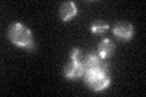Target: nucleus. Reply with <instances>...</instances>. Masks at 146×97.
<instances>
[{"mask_svg":"<svg viewBox=\"0 0 146 97\" xmlns=\"http://www.w3.org/2000/svg\"><path fill=\"white\" fill-rule=\"evenodd\" d=\"M9 38L11 39L13 44H16L18 46H22V48H26L29 50L34 49L31 30L26 26L21 24V23H15V24H12L10 27V29H9Z\"/></svg>","mask_w":146,"mask_h":97,"instance_id":"obj_1","label":"nucleus"},{"mask_svg":"<svg viewBox=\"0 0 146 97\" xmlns=\"http://www.w3.org/2000/svg\"><path fill=\"white\" fill-rule=\"evenodd\" d=\"M86 82L89 86L95 91H100L106 89L110 84V79L106 74H95V75H86Z\"/></svg>","mask_w":146,"mask_h":97,"instance_id":"obj_2","label":"nucleus"},{"mask_svg":"<svg viewBox=\"0 0 146 97\" xmlns=\"http://www.w3.org/2000/svg\"><path fill=\"white\" fill-rule=\"evenodd\" d=\"M113 33L122 39L128 40L133 35V26L129 24V23H118L113 28Z\"/></svg>","mask_w":146,"mask_h":97,"instance_id":"obj_3","label":"nucleus"},{"mask_svg":"<svg viewBox=\"0 0 146 97\" xmlns=\"http://www.w3.org/2000/svg\"><path fill=\"white\" fill-rule=\"evenodd\" d=\"M65 74L68 79H77V78H79L84 74V68L82 64H78L72 61L65 68Z\"/></svg>","mask_w":146,"mask_h":97,"instance_id":"obj_4","label":"nucleus"},{"mask_svg":"<svg viewBox=\"0 0 146 97\" xmlns=\"http://www.w3.org/2000/svg\"><path fill=\"white\" fill-rule=\"evenodd\" d=\"M113 49H115V44L112 43L110 39H104L101 43L99 44V51H98V56L101 58V59H105L107 58L113 52Z\"/></svg>","mask_w":146,"mask_h":97,"instance_id":"obj_5","label":"nucleus"},{"mask_svg":"<svg viewBox=\"0 0 146 97\" xmlns=\"http://www.w3.org/2000/svg\"><path fill=\"white\" fill-rule=\"evenodd\" d=\"M76 13H77V7L74 5V3L68 1V3H65L61 5L60 15L63 21H68L73 16H76Z\"/></svg>","mask_w":146,"mask_h":97,"instance_id":"obj_6","label":"nucleus"},{"mask_svg":"<svg viewBox=\"0 0 146 97\" xmlns=\"http://www.w3.org/2000/svg\"><path fill=\"white\" fill-rule=\"evenodd\" d=\"M71 58H72L73 62H76V63L82 64V66H83V63H84L85 58H86V55L82 52L80 49H73L72 55H71ZM83 68H84V67H83Z\"/></svg>","mask_w":146,"mask_h":97,"instance_id":"obj_7","label":"nucleus"},{"mask_svg":"<svg viewBox=\"0 0 146 97\" xmlns=\"http://www.w3.org/2000/svg\"><path fill=\"white\" fill-rule=\"evenodd\" d=\"M90 29L93 33H104V32H106L108 29V24L107 23H105L102 21H96V22H94L93 24H91L90 27Z\"/></svg>","mask_w":146,"mask_h":97,"instance_id":"obj_8","label":"nucleus"}]
</instances>
